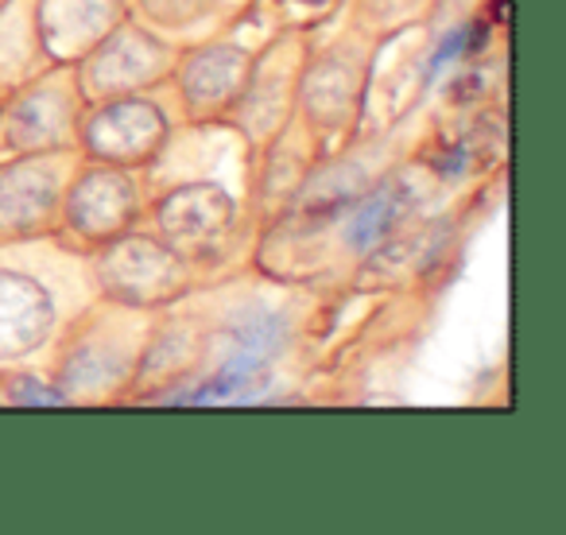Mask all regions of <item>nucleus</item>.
<instances>
[{
  "label": "nucleus",
  "mask_w": 566,
  "mask_h": 535,
  "mask_svg": "<svg viewBox=\"0 0 566 535\" xmlns=\"http://www.w3.org/2000/svg\"><path fill=\"white\" fill-rule=\"evenodd\" d=\"M400 213H403L400 190H385V195H377L361 213H357L354 225H349V237H354V244H373L377 237H385L388 229L396 225Z\"/></svg>",
  "instance_id": "2"
},
{
  "label": "nucleus",
  "mask_w": 566,
  "mask_h": 535,
  "mask_svg": "<svg viewBox=\"0 0 566 535\" xmlns=\"http://www.w3.org/2000/svg\"><path fill=\"white\" fill-rule=\"evenodd\" d=\"M164 221L175 237H187L190 221H202V233L213 237V233H221V225L229 221V202L218 190H179V198L167 202Z\"/></svg>",
  "instance_id": "1"
}]
</instances>
